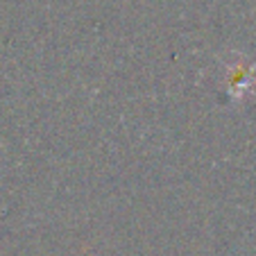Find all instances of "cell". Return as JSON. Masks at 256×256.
I'll return each instance as SVG.
<instances>
[{
	"instance_id": "1",
	"label": "cell",
	"mask_w": 256,
	"mask_h": 256,
	"mask_svg": "<svg viewBox=\"0 0 256 256\" xmlns=\"http://www.w3.org/2000/svg\"><path fill=\"white\" fill-rule=\"evenodd\" d=\"M227 72V88H229V96L232 98H242L245 91H250V84H252V70L245 66V59L238 54V59H234L232 64H227L224 68Z\"/></svg>"
}]
</instances>
